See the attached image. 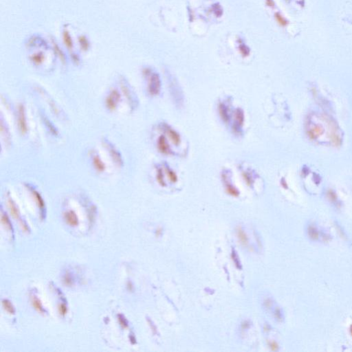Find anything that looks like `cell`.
Wrapping results in <instances>:
<instances>
[{
	"label": "cell",
	"instance_id": "603a6c76",
	"mask_svg": "<svg viewBox=\"0 0 352 352\" xmlns=\"http://www.w3.org/2000/svg\"><path fill=\"white\" fill-rule=\"evenodd\" d=\"M240 52L243 56H248L250 52V50L248 48H246V46H242L240 47Z\"/></svg>",
	"mask_w": 352,
	"mask_h": 352
},
{
	"label": "cell",
	"instance_id": "8fae6325",
	"mask_svg": "<svg viewBox=\"0 0 352 352\" xmlns=\"http://www.w3.org/2000/svg\"><path fill=\"white\" fill-rule=\"evenodd\" d=\"M8 207H9V210H10L11 214L12 215V216L15 219L20 218V212H19L18 209L17 208V207H15L14 203L11 202V201H9L8 202Z\"/></svg>",
	"mask_w": 352,
	"mask_h": 352
},
{
	"label": "cell",
	"instance_id": "cb8c5ba5",
	"mask_svg": "<svg viewBox=\"0 0 352 352\" xmlns=\"http://www.w3.org/2000/svg\"><path fill=\"white\" fill-rule=\"evenodd\" d=\"M270 347L271 350L272 351H277V349H278V345L275 342H272L270 344Z\"/></svg>",
	"mask_w": 352,
	"mask_h": 352
},
{
	"label": "cell",
	"instance_id": "7a4b0ae2",
	"mask_svg": "<svg viewBox=\"0 0 352 352\" xmlns=\"http://www.w3.org/2000/svg\"><path fill=\"white\" fill-rule=\"evenodd\" d=\"M163 129L171 141L173 142V143L175 145H179L180 142H181V138H180V136L178 133L167 125H164Z\"/></svg>",
	"mask_w": 352,
	"mask_h": 352
},
{
	"label": "cell",
	"instance_id": "7c38bea8",
	"mask_svg": "<svg viewBox=\"0 0 352 352\" xmlns=\"http://www.w3.org/2000/svg\"><path fill=\"white\" fill-rule=\"evenodd\" d=\"M274 19L276 21H277V23L281 27H285L288 24L287 21L280 13H278V12L275 13Z\"/></svg>",
	"mask_w": 352,
	"mask_h": 352
},
{
	"label": "cell",
	"instance_id": "52a82bcc",
	"mask_svg": "<svg viewBox=\"0 0 352 352\" xmlns=\"http://www.w3.org/2000/svg\"><path fill=\"white\" fill-rule=\"evenodd\" d=\"M234 120L236 121V124L239 128H240L241 126L243 125V123L244 121V114L243 111L240 109H237L234 113Z\"/></svg>",
	"mask_w": 352,
	"mask_h": 352
},
{
	"label": "cell",
	"instance_id": "8992f818",
	"mask_svg": "<svg viewBox=\"0 0 352 352\" xmlns=\"http://www.w3.org/2000/svg\"><path fill=\"white\" fill-rule=\"evenodd\" d=\"M65 220L69 226L75 227L77 226L79 221L77 214L73 211H69L65 214Z\"/></svg>",
	"mask_w": 352,
	"mask_h": 352
},
{
	"label": "cell",
	"instance_id": "5b68a950",
	"mask_svg": "<svg viewBox=\"0 0 352 352\" xmlns=\"http://www.w3.org/2000/svg\"><path fill=\"white\" fill-rule=\"evenodd\" d=\"M323 129L320 125H314L310 127L307 129V135L310 137V138L316 139L319 136H321L323 134Z\"/></svg>",
	"mask_w": 352,
	"mask_h": 352
},
{
	"label": "cell",
	"instance_id": "d4e9b609",
	"mask_svg": "<svg viewBox=\"0 0 352 352\" xmlns=\"http://www.w3.org/2000/svg\"><path fill=\"white\" fill-rule=\"evenodd\" d=\"M265 4L268 6V7L273 8L274 6V2H273V0H266Z\"/></svg>",
	"mask_w": 352,
	"mask_h": 352
},
{
	"label": "cell",
	"instance_id": "4fadbf2b",
	"mask_svg": "<svg viewBox=\"0 0 352 352\" xmlns=\"http://www.w3.org/2000/svg\"><path fill=\"white\" fill-rule=\"evenodd\" d=\"M166 173H167V176L169 177V180L171 182L175 183L177 181V176L175 171H173L172 169H170L169 167H166Z\"/></svg>",
	"mask_w": 352,
	"mask_h": 352
},
{
	"label": "cell",
	"instance_id": "ba28073f",
	"mask_svg": "<svg viewBox=\"0 0 352 352\" xmlns=\"http://www.w3.org/2000/svg\"><path fill=\"white\" fill-rule=\"evenodd\" d=\"M32 305H33V307L37 311V312H39L40 313L45 312V310H44L42 302H41L39 299H38V298L35 296H34L33 298H32Z\"/></svg>",
	"mask_w": 352,
	"mask_h": 352
},
{
	"label": "cell",
	"instance_id": "2e32d148",
	"mask_svg": "<svg viewBox=\"0 0 352 352\" xmlns=\"http://www.w3.org/2000/svg\"><path fill=\"white\" fill-rule=\"evenodd\" d=\"M63 282L65 286H68V287H70L73 285V283H74V280H73V278L72 277V276L69 274H66L64 277H63Z\"/></svg>",
	"mask_w": 352,
	"mask_h": 352
},
{
	"label": "cell",
	"instance_id": "6da1fadb",
	"mask_svg": "<svg viewBox=\"0 0 352 352\" xmlns=\"http://www.w3.org/2000/svg\"><path fill=\"white\" fill-rule=\"evenodd\" d=\"M228 171L225 170L223 171L222 174H221V178H222V181L224 182L225 189L227 192L228 194H229L233 197H237L239 195V192L237 190L234 186L233 185L232 180H230V177L228 174Z\"/></svg>",
	"mask_w": 352,
	"mask_h": 352
},
{
	"label": "cell",
	"instance_id": "7402d4cb",
	"mask_svg": "<svg viewBox=\"0 0 352 352\" xmlns=\"http://www.w3.org/2000/svg\"><path fill=\"white\" fill-rule=\"evenodd\" d=\"M63 38H64V42H65V46H67L69 47H72V41H71L70 37H69L68 33H65L64 37H63Z\"/></svg>",
	"mask_w": 352,
	"mask_h": 352
},
{
	"label": "cell",
	"instance_id": "9c48e42d",
	"mask_svg": "<svg viewBox=\"0 0 352 352\" xmlns=\"http://www.w3.org/2000/svg\"><path fill=\"white\" fill-rule=\"evenodd\" d=\"M2 305H3V307L4 308V310L8 313L11 314H14L15 313V307L10 301H8L7 299L3 300L2 301Z\"/></svg>",
	"mask_w": 352,
	"mask_h": 352
},
{
	"label": "cell",
	"instance_id": "ac0fdd59",
	"mask_svg": "<svg viewBox=\"0 0 352 352\" xmlns=\"http://www.w3.org/2000/svg\"><path fill=\"white\" fill-rule=\"evenodd\" d=\"M308 233H309L310 237L312 239H317L319 238V233L317 232V230L315 229V228L310 227L309 230H308Z\"/></svg>",
	"mask_w": 352,
	"mask_h": 352
},
{
	"label": "cell",
	"instance_id": "4316f807",
	"mask_svg": "<svg viewBox=\"0 0 352 352\" xmlns=\"http://www.w3.org/2000/svg\"><path fill=\"white\" fill-rule=\"evenodd\" d=\"M350 332H351V334L352 336V326L351 327V328H350Z\"/></svg>",
	"mask_w": 352,
	"mask_h": 352
},
{
	"label": "cell",
	"instance_id": "44dd1931",
	"mask_svg": "<svg viewBox=\"0 0 352 352\" xmlns=\"http://www.w3.org/2000/svg\"><path fill=\"white\" fill-rule=\"evenodd\" d=\"M243 176L244 180H245L246 182L248 184V185H249V186L251 185L252 184V179H253L252 176L250 175L249 173H247V172H245L244 173H243Z\"/></svg>",
	"mask_w": 352,
	"mask_h": 352
},
{
	"label": "cell",
	"instance_id": "484cf974",
	"mask_svg": "<svg viewBox=\"0 0 352 352\" xmlns=\"http://www.w3.org/2000/svg\"><path fill=\"white\" fill-rule=\"evenodd\" d=\"M21 227H22V229H23L25 232H28V230H29V228H28V225L26 223H21Z\"/></svg>",
	"mask_w": 352,
	"mask_h": 352
},
{
	"label": "cell",
	"instance_id": "83f0119b",
	"mask_svg": "<svg viewBox=\"0 0 352 352\" xmlns=\"http://www.w3.org/2000/svg\"><path fill=\"white\" fill-rule=\"evenodd\" d=\"M287 1H289V0H287Z\"/></svg>",
	"mask_w": 352,
	"mask_h": 352
},
{
	"label": "cell",
	"instance_id": "277c9868",
	"mask_svg": "<svg viewBox=\"0 0 352 352\" xmlns=\"http://www.w3.org/2000/svg\"><path fill=\"white\" fill-rule=\"evenodd\" d=\"M150 92L152 94H157L160 91V81L158 76L154 74L151 77V83L149 84Z\"/></svg>",
	"mask_w": 352,
	"mask_h": 352
},
{
	"label": "cell",
	"instance_id": "3957f363",
	"mask_svg": "<svg viewBox=\"0 0 352 352\" xmlns=\"http://www.w3.org/2000/svg\"><path fill=\"white\" fill-rule=\"evenodd\" d=\"M158 149L164 154H171V150L168 145L165 137L164 136H161L158 138Z\"/></svg>",
	"mask_w": 352,
	"mask_h": 352
},
{
	"label": "cell",
	"instance_id": "5bb4252c",
	"mask_svg": "<svg viewBox=\"0 0 352 352\" xmlns=\"http://www.w3.org/2000/svg\"><path fill=\"white\" fill-rule=\"evenodd\" d=\"M237 233L239 242L242 244H243V245H246V244L248 243V237H247L243 231L241 229V228H239V229L237 230Z\"/></svg>",
	"mask_w": 352,
	"mask_h": 352
},
{
	"label": "cell",
	"instance_id": "d6986e66",
	"mask_svg": "<svg viewBox=\"0 0 352 352\" xmlns=\"http://www.w3.org/2000/svg\"><path fill=\"white\" fill-rule=\"evenodd\" d=\"M118 322L120 323V326H121L123 328H127L128 323H127V319L125 318L124 316H123V315L119 314L118 316Z\"/></svg>",
	"mask_w": 352,
	"mask_h": 352
},
{
	"label": "cell",
	"instance_id": "30bf717a",
	"mask_svg": "<svg viewBox=\"0 0 352 352\" xmlns=\"http://www.w3.org/2000/svg\"><path fill=\"white\" fill-rule=\"evenodd\" d=\"M219 112H220V115L221 118H222L224 122L228 121V109L227 107L224 105V104H220L219 106Z\"/></svg>",
	"mask_w": 352,
	"mask_h": 352
},
{
	"label": "cell",
	"instance_id": "e0dca14e",
	"mask_svg": "<svg viewBox=\"0 0 352 352\" xmlns=\"http://www.w3.org/2000/svg\"><path fill=\"white\" fill-rule=\"evenodd\" d=\"M1 221H2V224L4 225V226L6 228H8V229H9V230L12 229V224L11 223L10 220H9L8 217L6 216V215H2Z\"/></svg>",
	"mask_w": 352,
	"mask_h": 352
},
{
	"label": "cell",
	"instance_id": "ffe728a7",
	"mask_svg": "<svg viewBox=\"0 0 352 352\" xmlns=\"http://www.w3.org/2000/svg\"><path fill=\"white\" fill-rule=\"evenodd\" d=\"M59 312L61 316H65L68 313V307L64 303H61L59 305Z\"/></svg>",
	"mask_w": 352,
	"mask_h": 352
},
{
	"label": "cell",
	"instance_id": "9a60e30c",
	"mask_svg": "<svg viewBox=\"0 0 352 352\" xmlns=\"http://www.w3.org/2000/svg\"><path fill=\"white\" fill-rule=\"evenodd\" d=\"M157 180L158 183L160 184V185H161L162 186H166V183L165 181H164V175H163V170L161 169H159L157 171Z\"/></svg>",
	"mask_w": 352,
	"mask_h": 352
}]
</instances>
